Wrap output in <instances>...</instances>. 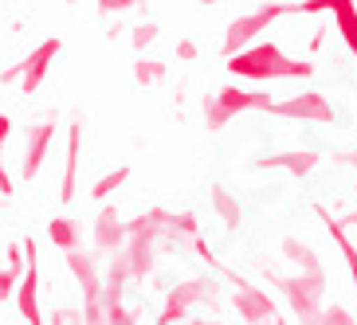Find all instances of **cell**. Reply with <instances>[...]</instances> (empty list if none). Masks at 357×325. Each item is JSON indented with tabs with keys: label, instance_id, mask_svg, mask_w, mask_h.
<instances>
[{
	"label": "cell",
	"instance_id": "6da1fadb",
	"mask_svg": "<svg viewBox=\"0 0 357 325\" xmlns=\"http://www.w3.org/2000/svg\"><path fill=\"white\" fill-rule=\"evenodd\" d=\"M165 220H169L165 208H149L146 216H134V220L126 223V239L118 247V255L126 262V278L146 283L149 274H153V243H158Z\"/></svg>",
	"mask_w": 357,
	"mask_h": 325
},
{
	"label": "cell",
	"instance_id": "7a4b0ae2",
	"mask_svg": "<svg viewBox=\"0 0 357 325\" xmlns=\"http://www.w3.org/2000/svg\"><path fill=\"white\" fill-rule=\"evenodd\" d=\"M63 51V40L59 35H47L32 47V51L24 55L20 63H12L8 71H0V83H20V95L32 98L43 83H47V74H52V63L55 55Z\"/></svg>",
	"mask_w": 357,
	"mask_h": 325
},
{
	"label": "cell",
	"instance_id": "3957f363",
	"mask_svg": "<svg viewBox=\"0 0 357 325\" xmlns=\"http://www.w3.org/2000/svg\"><path fill=\"white\" fill-rule=\"evenodd\" d=\"M63 262H67V271H71V278L83 286V317L86 322H106L102 317V278H98L95 259L83 251V243L63 251Z\"/></svg>",
	"mask_w": 357,
	"mask_h": 325
},
{
	"label": "cell",
	"instance_id": "277c9868",
	"mask_svg": "<svg viewBox=\"0 0 357 325\" xmlns=\"http://www.w3.org/2000/svg\"><path fill=\"white\" fill-rule=\"evenodd\" d=\"M16 310H20L24 322H43L40 314V251H36V239H24V274L16 278Z\"/></svg>",
	"mask_w": 357,
	"mask_h": 325
},
{
	"label": "cell",
	"instance_id": "5b68a950",
	"mask_svg": "<svg viewBox=\"0 0 357 325\" xmlns=\"http://www.w3.org/2000/svg\"><path fill=\"white\" fill-rule=\"evenodd\" d=\"M228 67L236 74H248V79H271V74H294L298 71V67H291L283 55L275 51L271 43H259V47H252V51H243V55L231 51Z\"/></svg>",
	"mask_w": 357,
	"mask_h": 325
},
{
	"label": "cell",
	"instance_id": "8992f818",
	"mask_svg": "<svg viewBox=\"0 0 357 325\" xmlns=\"http://www.w3.org/2000/svg\"><path fill=\"white\" fill-rule=\"evenodd\" d=\"M83 134H86L83 114H71V126H67L63 180H59V200H63V204H71V200L79 196V157H83Z\"/></svg>",
	"mask_w": 357,
	"mask_h": 325
},
{
	"label": "cell",
	"instance_id": "52a82bcc",
	"mask_svg": "<svg viewBox=\"0 0 357 325\" xmlns=\"http://www.w3.org/2000/svg\"><path fill=\"white\" fill-rule=\"evenodd\" d=\"M52 141H55V114L43 118V122H36L32 134H28V141H24L20 180H36V177H40L43 161H47V153H52Z\"/></svg>",
	"mask_w": 357,
	"mask_h": 325
},
{
	"label": "cell",
	"instance_id": "ba28073f",
	"mask_svg": "<svg viewBox=\"0 0 357 325\" xmlns=\"http://www.w3.org/2000/svg\"><path fill=\"white\" fill-rule=\"evenodd\" d=\"M122 239H126V223H122L114 204L102 200L98 204V216H95V228H91V243H95L98 255H114L122 247Z\"/></svg>",
	"mask_w": 357,
	"mask_h": 325
},
{
	"label": "cell",
	"instance_id": "9c48e42d",
	"mask_svg": "<svg viewBox=\"0 0 357 325\" xmlns=\"http://www.w3.org/2000/svg\"><path fill=\"white\" fill-rule=\"evenodd\" d=\"M122 294H126V262L114 251L110 271H106V283H102V317L106 322H130L126 306H122Z\"/></svg>",
	"mask_w": 357,
	"mask_h": 325
},
{
	"label": "cell",
	"instance_id": "30bf717a",
	"mask_svg": "<svg viewBox=\"0 0 357 325\" xmlns=\"http://www.w3.org/2000/svg\"><path fill=\"white\" fill-rule=\"evenodd\" d=\"M47 239H52V247H59V251H71V247L83 243V231H79V223H75L71 216H52Z\"/></svg>",
	"mask_w": 357,
	"mask_h": 325
},
{
	"label": "cell",
	"instance_id": "8fae6325",
	"mask_svg": "<svg viewBox=\"0 0 357 325\" xmlns=\"http://www.w3.org/2000/svg\"><path fill=\"white\" fill-rule=\"evenodd\" d=\"M130 180V165H118V168H110V173H102V177L91 184V200L95 204H102V200H114V192L122 189Z\"/></svg>",
	"mask_w": 357,
	"mask_h": 325
},
{
	"label": "cell",
	"instance_id": "7c38bea8",
	"mask_svg": "<svg viewBox=\"0 0 357 325\" xmlns=\"http://www.w3.org/2000/svg\"><path fill=\"white\" fill-rule=\"evenodd\" d=\"M200 298V283H185V286H177V290L169 294V302H165V310H161V322H177L185 310H189V302H197Z\"/></svg>",
	"mask_w": 357,
	"mask_h": 325
},
{
	"label": "cell",
	"instance_id": "4fadbf2b",
	"mask_svg": "<svg viewBox=\"0 0 357 325\" xmlns=\"http://www.w3.org/2000/svg\"><path fill=\"white\" fill-rule=\"evenodd\" d=\"M161 79H165V63H158V59H146V51L137 55V63H134V83H137V86H158Z\"/></svg>",
	"mask_w": 357,
	"mask_h": 325
},
{
	"label": "cell",
	"instance_id": "5bb4252c",
	"mask_svg": "<svg viewBox=\"0 0 357 325\" xmlns=\"http://www.w3.org/2000/svg\"><path fill=\"white\" fill-rule=\"evenodd\" d=\"M130 35H134V40H130V47H134V51L142 55V51H146V47H149V43L158 40V24H153V20L137 24V28H134V32H130Z\"/></svg>",
	"mask_w": 357,
	"mask_h": 325
},
{
	"label": "cell",
	"instance_id": "9a60e30c",
	"mask_svg": "<svg viewBox=\"0 0 357 325\" xmlns=\"http://www.w3.org/2000/svg\"><path fill=\"white\" fill-rule=\"evenodd\" d=\"M236 306H240V314H248V317H259V314H267V310H271V306L263 302V298H259L255 290L240 294V298H236Z\"/></svg>",
	"mask_w": 357,
	"mask_h": 325
},
{
	"label": "cell",
	"instance_id": "2e32d148",
	"mask_svg": "<svg viewBox=\"0 0 357 325\" xmlns=\"http://www.w3.org/2000/svg\"><path fill=\"white\" fill-rule=\"evenodd\" d=\"M16 278H20V271H12V267H0V302H12Z\"/></svg>",
	"mask_w": 357,
	"mask_h": 325
},
{
	"label": "cell",
	"instance_id": "e0dca14e",
	"mask_svg": "<svg viewBox=\"0 0 357 325\" xmlns=\"http://www.w3.org/2000/svg\"><path fill=\"white\" fill-rule=\"evenodd\" d=\"M134 4H142V0H98V16H118V12L134 8Z\"/></svg>",
	"mask_w": 357,
	"mask_h": 325
},
{
	"label": "cell",
	"instance_id": "ac0fdd59",
	"mask_svg": "<svg viewBox=\"0 0 357 325\" xmlns=\"http://www.w3.org/2000/svg\"><path fill=\"white\" fill-rule=\"evenodd\" d=\"M12 189H16V180H12L8 165H4V149H0V196H12Z\"/></svg>",
	"mask_w": 357,
	"mask_h": 325
},
{
	"label": "cell",
	"instance_id": "d6986e66",
	"mask_svg": "<svg viewBox=\"0 0 357 325\" xmlns=\"http://www.w3.org/2000/svg\"><path fill=\"white\" fill-rule=\"evenodd\" d=\"M4 267H12V271H24V255H20V243H8V255H4Z\"/></svg>",
	"mask_w": 357,
	"mask_h": 325
},
{
	"label": "cell",
	"instance_id": "ffe728a7",
	"mask_svg": "<svg viewBox=\"0 0 357 325\" xmlns=\"http://www.w3.org/2000/svg\"><path fill=\"white\" fill-rule=\"evenodd\" d=\"M177 59H197V43H192V40H181V43H177Z\"/></svg>",
	"mask_w": 357,
	"mask_h": 325
},
{
	"label": "cell",
	"instance_id": "44dd1931",
	"mask_svg": "<svg viewBox=\"0 0 357 325\" xmlns=\"http://www.w3.org/2000/svg\"><path fill=\"white\" fill-rule=\"evenodd\" d=\"M8 134H12V118H8V114H0V149H4Z\"/></svg>",
	"mask_w": 357,
	"mask_h": 325
}]
</instances>
